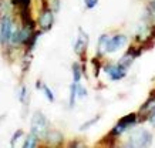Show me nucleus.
<instances>
[{"instance_id":"obj_1","label":"nucleus","mask_w":155,"mask_h":148,"mask_svg":"<svg viewBox=\"0 0 155 148\" xmlns=\"http://www.w3.org/2000/svg\"><path fill=\"white\" fill-rule=\"evenodd\" d=\"M31 133L37 137L38 140H44L48 133V121L41 113H34L31 118Z\"/></svg>"},{"instance_id":"obj_2","label":"nucleus","mask_w":155,"mask_h":148,"mask_svg":"<svg viewBox=\"0 0 155 148\" xmlns=\"http://www.w3.org/2000/svg\"><path fill=\"white\" fill-rule=\"evenodd\" d=\"M151 134L147 130H137L131 134L130 143L127 144L128 147H147L151 144Z\"/></svg>"},{"instance_id":"obj_3","label":"nucleus","mask_w":155,"mask_h":148,"mask_svg":"<svg viewBox=\"0 0 155 148\" xmlns=\"http://www.w3.org/2000/svg\"><path fill=\"white\" fill-rule=\"evenodd\" d=\"M12 31H13V21L9 16H6L0 20V43L3 46L9 43Z\"/></svg>"},{"instance_id":"obj_4","label":"nucleus","mask_w":155,"mask_h":148,"mask_svg":"<svg viewBox=\"0 0 155 148\" xmlns=\"http://www.w3.org/2000/svg\"><path fill=\"white\" fill-rule=\"evenodd\" d=\"M104 70L107 73L110 78L113 80V81H117V80H121L124 77L127 76V68L125 67H122L121 64H108V66L104 67Z\"/></svg>"},{"instance_id":"obj_5","label":"nucleus","mask_w":155,"mask_h":148,"mask_svg":"<svg viewBox=\"0 0 155 148\" xmlns=\"http://www.w3.org/2000/svg\"><path fill=\"white\" fill-rule=\"evenodd\" d=\"M53 23H54V15H53V10L46 7V9H43L41 15L38 17V24H40V27H41L43 31H47L53 27Z\"/></svg>"},{"instance_id":"obj_6","label":"nucleus","mask_w":155,"mask_h":148,"mask_svg":"<svg viewBox=\"0 0 155 148\" xmlns=\"http://www.w3.org/2000/svg\"><path fill=\"white\" fill-rule=\"evenodd\" d=\"M155 110V90L151 91V96L150 98L145 101V104H142L141 110H140V114H141V117H140V121H145V120H148V117H150L151 111Z\"/></svg>"},{"instance_id":"obj_7","label":"nucleus","mask_w":155,"mask_h":148,"mask_svg":"<svg viewBox=\"0 0 155 148\" xmlns=\"http://www.w3.org/2000/svg\"><path fill=\"white\" fill-rule=\"evenodd\" d=\"M127 43V37L124 36V34H117V36H114V37L108 38L107 41V48H105V51L107 53H114L117 51L120 47H122L124 44Z\"/></svg>"},{"instance_id":"obj_8","label":"nucleus","mask_w":155,"mask_h":148,"mask_svg":"<svg viewBox=\"0 0 155 148\" xmlns=\"http://www.w3.org/2000/svg\"><path fill=\"white\" fill-rule=\"evenodd\" d=\"M78 31H80V36H78L77 41H75L74 51L77 53L78 56H81L83 60H84V53H85V50H87V46H88V36H87L81 29L78 30Z\"/></svg>"},{"instance_id":"obj_9","label":"nucleus","mask_w":155,"mask_h":148,"mask_svg":"<svg viewBox=\"0 0 155 148\" xmlns=\"http://www.w3.org/2000/svg\"><path fill=\"white\" fill-rule=\"evenodd\" d=\"M44 140H47L48 144H51V145H58V144H61V141H63V135H61L58 131H54V130L50 131V130H48V133Z\"/></svg>"},{"instance_id":"obj_10","label":"nucleus","mask_w":155,"mask_h":148,"mask_svg":"<svg viewBox=\"0 0 155 148\" xmlns=\"http://www.w3.org/2000/svg\"><path fill=\"white\" fill-rule=\"evenodd\" d=\"M120 124H122L125 128H130L131 125H134L137 123V114L135 113H131V114H128V115H125V117H122L120 121H118Z\"/></svg>"},{"instance_id":"obj_11","label":"nucleus","mask_w":155,"mask_h":148,"mask_svg":"<svg viewBox=\"0 0 155 148\" xmlns=\"http://www.w3.org/2000/svg\"><path fill=\"white\" fill-rule=\"evenodd\" d=\"M40 36H41V31H33V33H31L30 38H28L27 43H26V46H27V51H31V50H33Z\"/></svg>"},{"instance_id":"obj_12","label":"nucleus","mask_w":155,"mask_h":148,"mask_svg":"<svg viewBox=\"0 0 155 148\" xmlns=\"http://www.w3.org/2000/svg\"><path fill=\"white\" fill-rule=\"evenodd\" d=\"M107 41H108V36L107 34H103L98 40V57H101L104 53H105V48H107Z\"/></svg>"},{"instance_id":"obj_13","label":"nucleus","mask_w":155,"mask_h":148,"mask_svg":"<svg viewBox=\"0 0 155 148\" xmlns=\"http://www.w3.org/2000/svg\"><path fill=\"white\" fill-rule=\"evenodd\" d=\"M37 140H38L37 137H36V135L31 133L27 137V138H26V141H24V144H23V147L24 148H34V147H37V145H38Z\"/></svg>"},{"instance_id":"obj_14","label":"nucleus","mask_w":155,"mask_h":148,"mask_svg":"<svg viewBox=\"0 0 155 148\" xmlns=\"http://www.w3.org/2000/svg\"><path fill=\"white\" fill-rule=\"evenodd\" d=\"M132 61H134V57H132V54L127 53V54H124V56H122V58L120 60V63H118V64H121L122 67L128 68V67L132 64Z\"/></svg>"},{"instance_id":"obj_15","label":"nucleus","mask_w":155,"mask_h":148,"mask_svg":"<svg viewBox=\"0 0 155 148\" xmlns=\"http://www.w3.org/2000/svg\"><path fill=\"white\" fill-rule=\"evenodd\" d=\"M9 3L7 0H0V20L9 15Z\"/></svg>"},{"instance_id":"obj_16","label":"nucleus","mask_w":155,"mask_h":148,"mask_svg":"<svg viewBox=\"0 0 155 148\" xmlns=\"http://www.w3.org/2000/svg\"><path fill=\"white\" fill-rule=\"evenodd\" d=\"M73 77H74V83H78L81 78V67L78 63L73 64Z\"/></svg>"},{"instance_id":"obj_17","label":"nucleus","mask_w":155,"mask_h":148,"mask_svg":"<svg viewBox=\"0 0 155 148\" xmlns=\"http://www.w3.org/2000/svg\"><path fill=\"white\" fill-rule=\"evenodd\" d=\"M30 2L31 0H10V5L17 6L20 9H27V7H30Z\"/></svg>"},{"instance_id":"obj_18","label":"nucleus","mask_w":155,"mask_h":148,"mask_svg":"<svg viewBox=\"0 0 155 148\" xmlns=\"http://www.w3.org/2000/svg\"><path fill=\"white\" fill-rule=\"evenodd\" d=\"M141 50H150V48H152V47H155V40L152 37H148L147 40H144L141 43Z\"/></svg>"},{"instance_id":"obj_19","label":"nucleus","mask_w":155,"mask_h":148,"mask_svg":"<svg viewBox=\"0 0 155 148\" xmlns=\"http://www.w3.org/2000/svg\"><path fill=\"white\" fill-rule=\"evenodd\" d=\"M75 97H77V83H73L70 88V107H74Z\"/></svg>"},{"instance_id":"obj_20","label":"nucleus","mask_w":155,"mask_h":148,"mask_svg":"<svg viewBox=\"0 0 155 148\" xmlns=\"http://www.w3.org/2000/svg\"><path fill=\"white\" fill-rule=\"evenodd\" d=\"M98 120H100V115H97V117H94V118H93V120H90V121H87V123H84V124H83V125H81V127H80V130H81V131H84V130L90 128V127H91V125H94L95 123L98 121Z\"/></svg>"},{"instance_id":"obj_21","label":"nucleus","mask_w":155,"mask_h":148,"mask_svg":"<svg viewBox=\"0 0 155 148\" xmlns=\"http://www.w3.org/2000/svg\"><path fill=\"white\" fill-rule=\"evenodd\" d=\"M93 64H94V68H95V71H94L95 77H98L100 70H101V63H100V57L93 58Z\"/></svg>"},{"instance_id":"obj_22","label":"nucleus","mask_w":155,"mask_h":148,"mask_svg":"<svg viewBox=\"0 0 155 148\" xmlns=\"http://www.w3.org/2000/svg\"><path fill=\"white\" fill-rule=\"evenodd\" d=\"M43 87V91H44V94H46V97H47V100L48 101H54V96H53V91L48 88L47 86H41Z\"/></svg>"},{"instance_id":"obj_23","label":"nucleus","mask_w":155,"mask_h":148,"mask_svg":"<svg viewBox=\"0 0 155 148\" xmlns=\"http://www.w3.org/2000/svg\"><path fill=\"white\" fill-rule=\"evenodd\" d=\"M21 135H23V130H17V131L13 134V137H12V141H10V144H12V145H14V144H16V141L19 140V137H21Z\"/></svg>"},{"instance_id":"obj_24","label":"nucleus","mask_w":155,"mask_h":148,"mask_svg":"<svg viewBox=\"0 0 155 148\" xmlns=\"http://www.w3.org/2000/svg\"><path fill=\"white\" fill-rule=\"evenodd\" d=\"M84 3L87 9H94L97 3H98V0H84Z\"/></svg>"},{"instance_id":"obj_25","label":"nucleus","mask_w":155,"mask_h":148,"mask_svg":"<svg viewBox=\"0 0 155 148\" xmlns=\"http://www.w3.org/2000/svg\"><path fill=\"white\" fill-rule=\"evenodd\" d=\"M87 96V91H85L84 87L78 86V83H77V97H85Z\"/></svg>"},{"instance_id":"obj_26","label":"nucleus","mask_w":155,"mask_h":148,"mask_svg":"<svg viewBox=\"0 0 155 148\" xmlns=\"http://www.w3.org/2000/svg\"><path fill=\"white\" fill-rule=\"evenodd\" d=\"M53 13H57L60 10V0H53Z\"/></svg>"},{"instance_id":"obj_27","label":"nucleus","mask_w":155,"mask_h":148,"mask_svg":"<svg viewBox=\"0 0 155 148\" xmlns=\"http://www.w3.org/2000/svg\"><path fill=\"white\" fill-rule=\"evenodd\" d=\"M148 120H150L151 124H152V125L155 127V110L151 111V114H150V117H148Z\"/></svg>"},{"instance_id":"obj_28","label":"nucleus","mask_w":155,"mask_h":148,"mask_svg":"<svg viewBox=\"0 0 155 148\" xmlns=\"http://www.w3.org/2000/svg\"><path fill=\"white\" fill-rule=\"evenodd\" d=\"M26 93H27V88H26V87H21V93H20V101H24Z\"/></svg>"},{"instance_id":"obj_29","label":"nucleus","mask_w":155,"mask_h":148,"mask_svg":"<svg viewBox=\"0 0 155 148\" xmlns=\"http://www.w3.org/2000/svg\"><path fill=\"white\" fill-rule=\"evenodd\" d=\"M36 87H37V88H41V83H40V81H37V84H36Z\"/></svg>"}]
</instances>
